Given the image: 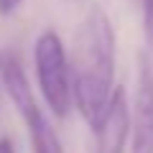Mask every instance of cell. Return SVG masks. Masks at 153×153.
<instances>
[{
    "mask_svg": "<svg viewBox=\"0 0 153 153\" xmlns=\"http://www.w3.org/2000/svg\"><path fill=\"white\" fill-rule=\"evenodd\" d=\"M71 94L76 110L89 125H97L115 92V31L100 5L89 8L74 41Z\"/></svg>",
    "mask_w": 153,
    "mask_h": 153,
    "instance_id": "cell-1",
    "label": "cell"
},
{
    "mask_svg": "<svg viewBox=\"0 0 153 153\" xmlns=\"http://www.w3.org/2000/svg\"><path fill=\"white\" fill-rule=\"evenodd\" d=\"M33 64H36V79L38 89L44 94L49 110L54 117L64 120L74 107V94H71V69H69V56L61 44L56 31L46 28L36 38L33 46Z\"/></svg>",
    "mask_w": 153,
    "mask_h": 153,
    "instance_id": "cell-2",
    "label": "cell"
},
{
    "mask_svg": "<svg viewBox=\"0 0 153 153\" xmlns=\"http://www.w3.org/2000/svg\"><path fill=\"white\" fill-rule=\"evenodd\" d=\"M130 153H153V66L146 54L138 56L135 100L130 112Z\"/></svg>",
    "mask_w": 153,
    "mask_h": 153,
    "instance_id": "cell-3",
    "label": "cell"
},
{
    "mask_svg": "<svg viewBox=\"0 0 153 153\" xmlns=\"http://www.w3.org/2000/svg\"><path fill=\"white\" fill-rule=\"evenodd\" d=\"M94 130H97V153L125 151V140L130 138V107L125 102V89L123 87H115Z\"/></svg>",
    "mask_w": 153,
    "mask_h": 153,
    "instance_id": "cell-4",
    "label": "cell"
},
{
    "mask_svg": "<svg viewBox=\"0 0 153 153\" xmlns=\"http://www.w3.org/2000/svg\"><path fill=\"white\" fill-rule=\"evenodd\" d=\"M18 115L23 117V123L28 128V138H31V151L33 153H64L59 135L51 128V123L46 120V115H44V110L38 107V102L23 107Z\"/></svg>",
    "mask_w": 153,
    "mask_h": 153,
    "instance_id": "cell-5",
    "label": "cell"
},
{
    "mask_svg": "<svg viewBox=\"0 0 153 153\" xmlns=\"http://www.w3.org/2000/svg\"><path fill=\"white\" fill-rule=\"evenodd\" d=\"M143 31H146L148 46L153 49V0H143Z\"/></svg>",
    "mask_w": 153,
    "mask_h": 153,
    "instance_id": "cell-6",
    "label": "cell"
},
{
    "mask_svg": "<svg viewBox=\"0 0 153 153\" xmlns=\"http://www.w3.org/2000/svg\"><path fill=\"white\" fill-rule=\"evenodd\" d=\"M26 0H0V16H13Z\"/></svg>",
    "mask_w": 153,
    "mask_h": 153,
    "instance_id": "cell-7",
    "label": "cell"
},
{
    "mask_svg": "<svg viewBox=\"0 0 153 153\" xmlns=\"http://www.w3.org/2000/svg\"><path fill=\"white\" fill-rule=\"evenodd\" d=\"M0 153H16L13 151V143L8 138H0Z\"/></svg>",
    "mask_w": 153,
    "mask_h": 153,
    "instance_id": "cell-8",
    "label": "cell"
}]
</instances>
